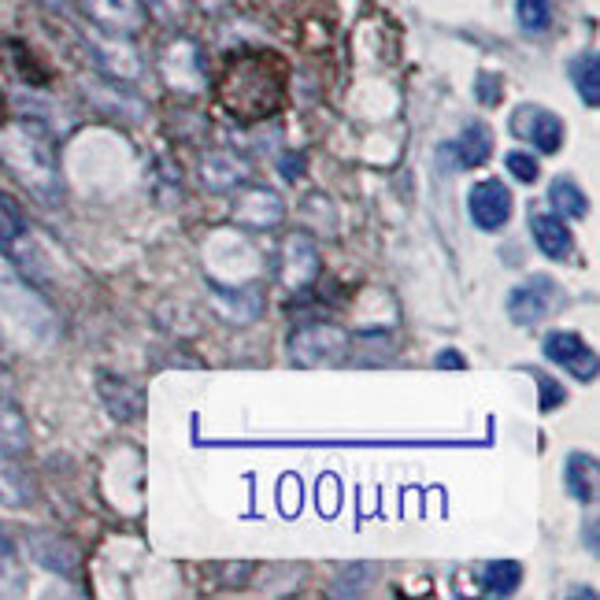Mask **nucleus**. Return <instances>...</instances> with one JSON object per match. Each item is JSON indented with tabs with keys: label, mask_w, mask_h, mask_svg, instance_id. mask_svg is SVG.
Returning a JSON list of instances; mask_svg holds the SVG:
<instances>
[{
	"label": "nucleus",
	"mask_w": 600,
	"mask_h": 600,
	"mask_svg": "<svg viewBox=\"0 0 600 600\" xmlns=\"http://www.w3.org/2000/svg\"><path fill=\"white\" fill-rule=\"evenodd\" d=\"M223 105L245 122L271 119L286 105V64L267 49H245L223 71Z\"/></svg>",
	"instance_id": "1"
},
{
	"label": "nucleus",
	"mask_w": 600,
	"mask_h": 600,
	"mask_svg": "<svg viewBox=\"0 0 600 600\" xmlns=\"http://www.w3.org/2000/svg\"><path fill=\"white\" fill-rule=\"evenodd\" d=\"M0 160L12 171V179L34 193L41 204H56L64 196V179L53 149V133L41 122H12L0 130Z\"/></svg>",
	"instance_id": "2"
},
{
	"label": "nucleus",
	"mask_w": 600,
	"mask_h": 600,
	"mask_svg": "<svg viewBox=\"0 0 600 600\" xmlns=\"http://www.w3.org/2000/svg\"><path fill=\"white\" fill-rule=\"evenodd\" d=\"M286 349L297 367H334L349 353V334L334 323H308L289 334Z\"/></svg>",
	"instance_id": "3"
},
{
	"label": "nucleus",
	"mask_w": 600,
	"mask_h": 600,
	"mask_svg": "<svg viewBox=\"0 0 600 600\" xmlns=\"http://www.w3.org/2000/svg\"><path fill=\"white\" fill-rule=\"evenodd\" d=\"M560 304V282L548 275H531L508 293V319L515 326H537Z\"/></svg>",
	"instance_id": "4"
},
{
	"label": "nucleus",
	"mask_w": 600,
	"mask_h": 600,
	"mask_svg": "<svg viewBox=\"0 0 600 600\" xmlns=\"http://www.w3.org/2000/svg\"><path fill=\"white\" fill-rule=\"evenodd\" d=\"M542 353H545L548 364L571 371L578 382H593L597 371H600V360L593 353V345H589L582 334H575V330H553V334H545Z\"/></svg>",
	"instance_id": "5"
},
{
	"label": "nucleus",
	"mask_w": 600,
	"mask_h": 600,
	"mask_svg": "<svg viewBox=\"0 0 600 600\" xmlns=\"http://www.w3.org/2000/svg\"><path fill=\"white\" fill-rule=\"evenodd\" d=\"M278 278H282L286 293H304L319 278V248L308 234L293 231L282 245V260H278Z\"/></svg>",
	"instance_id": "6"
},
{
	"label": "nucleus",
	"mask_w": 600,
	"mask_h": 600,
	"mask_svg": "<svg viewBox=\"0 0 600 600\" xmlns=\"http://www.w3.org/2000/svg\"><path fill=\"white\" fill-rule=\"evenodd\" d=\"M512 130H515V138L531 141L537 152H548V157H553V152H560L564 138H567L564 119L553 116V111L542 108V105H523L512 116Z\"/></svg>",
	"instance_id": "7"
},
{
	"label": "nucleus",
	"mask_w": 600,
	"mask_h": 600,
	"mask_svg": "<svg viewBox=\"0 0 600 600\" xmlns=\"http://www.w3.org/2000/svg\"><path fill=\"white\" fill-rule=\"evenodd\" d=\"M468 212H471V223L479 231L493 234V231H504L512 219V193L508 185L501 179H485L471 190L468 196Z\"/></svg>",
	"instance_id": "8"
},
{
	"label": "nucleus",
	"mask_w": 600,
	"mask_h": 600,
	"mask_svg": "<svg viewBox=\"0 0 600 600\" xmlns=\"http://www.w3.org/2000/svg\"><path fill=\"white\" fill-rule=\"evenodd\" d=\"M282 215H286L282 196H278L275 190H267V185H253V190H245L231 208V219L237 226H245V231H271V226L282 223Z\"/></svg>",
	"instance_id": "9"
},
{
	"label": "nucleus",
	"mask_w": 600,
	"mask_h": 600,
	"mask_svg": "<svg viewBox=\"0 0 600 600\" xmlns=\"http://www.w3.org/2000/svg\"><path fill=\"white\" fill-rule=\"evenodd\" d=\"M89 45H93V56L100 60V67H105L116 82H138L144 75L141 53L130 45V41H122L119 34H105V30H100Z\"/></svg>",
	"instance_id": "10"
},
{
	"label": "nucleus",
	"mask_w": 600,
	"mask_h": 600,
	"mask_svg": "<svg viewBox=\"0 0 600 600\" xmlns=\"http://www.w3.org/2000/svg\"><path fill=\"white\" fill-rule=\"evenodd\" d=\"M78 4L89 23H97L105 34L127 38L133 30H141V23H144L141 0H78Z\"/></svg>",
	"instance_id": "11"
},
{
	"label": "nucleus",
	"mask_w": 600,
	"mask_h": 600,
	"mask_svg": "<svg viewBox=\"0 0 600 600\" xmlns=\"http://www.w3.org/2000/svg\"><path fill=\"white\" fill-rule=\"evenodd\" d=\"M163 78L168 86L193 93L204 89V64H201V49L193 41H174V45L163 53Z\"/></svg>",
	"instance_id": "12"
},
{
	"label": "nucleus",
	"mask_w": 600,
	"mask_h": 600,
	"mask_svg": "<svg viewBox=\"0 0 600 600\" xmlns=\"http://www.w3.org/2000/svg\"><path fill=\"white\" fill-rule=\"evenodd\" d=\"M444 152L452 157V168H460V171H474V168H485L493 157V130L485 127V122H468L463 127V133L457 141H449L444 144Z\"/></svg>",
	"instance_id": "13"
},
{
	"label": "nucleus",
	"mask_w": 600,
	"mask_h": 600,
	"mask_svg": "<svg viewBox=\"0 0 600 600\" xmlns=\"http://www.w3.org/2000/svg\"><path fill=\"white\" fill-rule=\"evenodd\" d=\"M531 234H534V245L542 248V256H548V260H571V256H575V237L564 226L560 215L534 212L531 215Z\"/></svg>",
	"instance_id": "14"
},
{
	"label": "nucleus",
	"mask_w": 600,
	"mask_h": 600,
	"mask_svg": "<svg viewBox=\"0 0 600 600\" xmlns=\"http://www.w3.org/2000/svg\"><path fill=\"white\" fill-rule=\"evenodd\" d=\"M100 397H105V408L111 411L116 419H141L144 411V393L133 386V382H122L116 375H105L100 378Z\"/></svg>",
	"instance_id": "15"
},
{
	"label": "nucleus",
	"mask_w": 600,
	"mask_h": 600,
	"mask_svg": "<svg viewBox=\"0 0 600 600\" xmlns=\"http://www.w3.org/2000/svg\"><path fill=\"white\" fill-rule=\"evenodd\" d=\"M245 160L242 157H234V152H226V149H212L208 157L201 160V179L212 185V190H234L237 182H245Z\"/></svg>",
	"instance_id": "16"
},
{
	"label": "nucleus",
	"mask_w": 600,
	"mask_h": 600,
	"mask_svg": "<svg viewBox=\"0 0 600 600\" xmlns=\"http://www.w3.org/2000/svg\"><path fill=\"white\" fill-rule=\"evenodd\" d=\"M30 548H34V560L49 571H60V575H71L78 567V548L64 542V537H53V534H30Z\"/></svg>",
	"instance_id": "17"
},
{
	"label": "nucleus",
	"mask_w": 600,
	"mask_h": 600,
	"mask_svg": "<svg viewBox=\"0 0 600 600\" xmlns=\"http://www.w3.org/2000/svg\"><path fill=\"white\" fill-rule=\"evenodd\" d=\"M564 485L575 501L593 504L597 501V457H589V452H571L564 463Z\"/></svg>",
	"instance_id": "18"
},
{
	"label": "nucleus",
	"mask_w": 600,
	"mask_h": 600,
	"mask_svg": "<svg viewBox=\"0 0 600 600\" xmlns=\"http://www.w3.org/2000/svg\"><path fill=\"white\" fill-rule=\"evenodd\" d=\"M30 449V427L12 400L0 397V457H19Z\"/></svg>",
	"instance_id": "19"
},
{
	"label": "nucleus",
	"mask_w": 600,
	"mask_h": 600,
	"mask_svg": "<svg viewBox=\"0 0 600 600\" xmlns=\"http://www.w3.org/2000/svg\"><path fill=\"white\" fill-rule=\"evenodd\" d=\"M12 457H0V504L8 508H26L34 501V482L26 479V471L19 463H8Z\"/></svg>",
	"instance_id": "20"
},
{
	"label": "nucleus",
	"mask_w": 600,
	"mask_h": 600,
	"mask_svg": "<svg viewBox=\"0 0 600 600\" xmlns=\"http://www.w3.org/2000/svg\"><path fill=\"white\" fill-rule=\"evenodd\" d=\"M571 82L582 97L586 108H597L600 105V60L597 53H582L571 60Z\"/></svg>",
	"instance_id": "21"
},
{
	"label": "nucleus",
	"mask_w": 600,
	"mask_h": 600,
	"mask_svg": "<svg viewBox=\"0 0 600 600\" xmlns=\"http://www.w3.org/2000/svg\"><path fill=\"white\" fill-rule=\"evenodd\" d=\"M479 582H482L485 593L508 597V593H515V589H519V582H523V564H515V560H493V564H485V567H482Z\"/></svg>",
	"instance_id": "22"
},
{
	"label": "nucleus",
	"mask_w": 600,
	"mask_h": 600,
	"mask_svg": "<svg viewBox=\"0 0 600 600\" xmlns=\"http://www.w3.org/2000/svg\"><path fill=\"white\" fill-rule=\"evenodd\" d=\"M548 201H553V208L560 215H567V219H586V215H589L586 190L571 179H556L553 190H548Z\"/></svg>",
	"instance_id": "23"
},
{
	"label": "nucleus",
	"mask_w": 600,
	"mask_h": 600,
	"mask_svg": "<svg viewBox=\"0 0 600 600\" xmlns=\"http://www.w3.org/2000/svg\"><path fill=\"white\" fill-rule=\"evenodd\" d=\"M141 8H144V12H149L152 19H157V23L171 26V30L185 26V19H190V12H193L190 0H141Z\"/></svg>",
	"instance_id": "24"
},
{
	"label": "nucleus",
	"mask_w": 600,
	"mask_h": 600,
	"mask_svg": "<svg viewBox=\"0 0 600 600\" xmlns=\"http://www.w3.org/2000/svg\"><path fill=\"white\" fill-rule=\"evenodd\" d=\"M515 15L526 34H545L553 23V4L548 0H515Z\"/></svg>",
	"instance_id": "25"
},
{
	"label": "nucleus",
	"mask_w": 600,
	"mask_h": 600,
	"mask_svg": "<svg viewBox=\"0 0 600 600\" xmlns=\"http://www.w3.org/2000/svg\"><path fill=\"white\" fill-rule=\"evenodd\" d=\"M23 234H26V219H23V212L15 208L12 196L0 193V245H15Z\"/></svg>",
	"instance_id": "26"
},
{
	"label": "nucleus",
	"mask_w": 600,
	"mask_h": 600,
	"mask_svg": "<svg viewBox=\"0 0 600 600\" xmlns=\"http://www.w3.org/2000/svg\"><path fill=\"white\" fill-rule=\"evenodd\" d=\"M219 308L231 319H237V323H248L253 315H260V297H253L248 289H242V293H237V289H226V304L219 300Z\"/></svg>",
	"instance_id": "27"
},
{
	"label": "nucleus",
	"mask_w": 600,
	"mask_h": 600,
	"mask_svg": "<svg viewBox=\"0 0 600 600\" xmlns=\"http://www.w3.org/2000/svg\"><path fill=\"white\" fill-rule=\"evenodd\" d=\"M526 375H534V382H537V393H542V397H537V408H542V411H553V408L567 405V389L556 378H548V375H542V371H534V367L526 371Z\"/></svg>",
	"instance_id": "28"
},
{
	"label": "nucleus",
	"mask_w": 600,
	"mask_h": 600,
	"mask_svg": "<svg viewBox=\"0 0 600 600\" xmlns=\"http://www.w3.org/2000/svg\"><path fill=\"white\" fill-rule=\"evenodd\" d=\"M508 171H512V179L531 185V182H537V174H542V163H537L531 152H508Z\"/></svg>",
	"instance_id": "29"
},
{
	"label": "nucleus",
	"mask_w": 600,
	"mask_h": 600,
	"mask_svg": "<svg viewBox=\"0 0 600 600\" xmlns=\"http://www.w3.org/2000/svg\"><path fill=\"white\" fill-rule=\"evenodd\" d=\"M0 582H19V567H15V548L8 542L4 534H0Z\"/></svg>",
	"instance_id": "30"
},
{
	"label": "nucleus",
	"mask_w": 600,
	"mask_h": 600,
	"mask_svg": "<svg viewBox=\"0 0 600 600\" xmlns=\"http://www.w3.org/2000/svg\"><path fill=\"white\" fill-rule=\"evenodd\" d=\"M479 100H482V105H496V100H501V78L479 75Z\"/></svg>",
	"instance_id": "31"
},
{
	"label": "nucleus",
	"mask_w": 600,
	"mask_h": 600,
	"mask_svg": "<svg viewBox=\"0 0 600 600\" xmlns=\"http://www.w3.org/2000/svg\"><path fill=\"white\" fill-rule=\"evenodd\" d=\"M278 171H282L289 182H297L300 179V157H289V160L282 157V168H278Z\"/></svg>",
	"instance_id": "32"
},
{
	"label": "nucleus",
	"mask_w": 600,
	"mask_h": 600,
	"mask_svg": "<svg viewBox=\"0 0 600 600\" xmlns=\"http://www.w3.org/2000/svg\"><path fill=\"white\" fill-rule=\"evenodd\" d=\"M226 4H231V0H196V8H201V12H208V15L226 12Z\"/></svg>",
	"instance_id": "33"
},
{
	"label": "nucleus",
	"mask_w": 600,
	"mask_h": 600,
	"mask_svg": "<svg viewBox=\"0 0 600 600\" xmlns=\"http://www.w3.org/2000/svg\"><path fill=\"white\" fill-rule=\"evenodd\" d=\"M438 364H441V367H468V360L457 356V353H444V356L438 360Z\"/></svg>",
	"instance_id": "34"
}]
</instances>
